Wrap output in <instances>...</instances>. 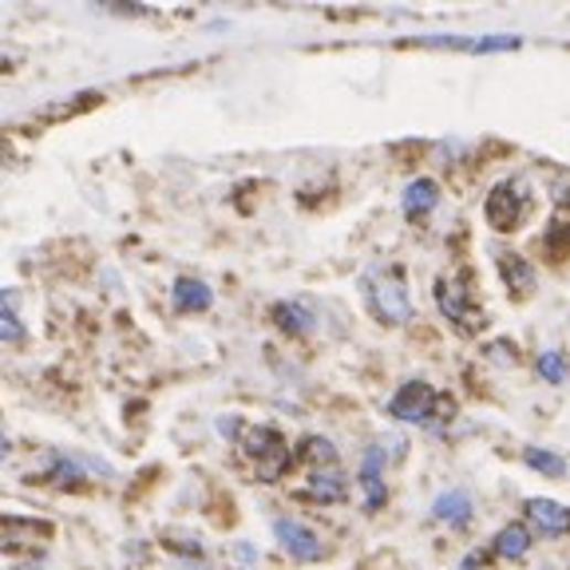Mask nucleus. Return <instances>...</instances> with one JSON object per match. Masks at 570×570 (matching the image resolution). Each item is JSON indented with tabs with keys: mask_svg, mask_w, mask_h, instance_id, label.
Segmentation results:
<instances>
[{
	"mask_svg": "<svg viewBox=\"0 0 570 570\" xmlns=\"http://www.w3.org/2000/svg\"><path fill=\"white\" fill-rule=\"evenodd\" d=\"M238 447H242V456L254 460V472L262 484H274L277 475L289 467V447H285L277 428H266V424L242 428V432H238Z\"/></svg>",
	"mask_w": 570,
	"mask_h": 570,
	"instance_id": "nucleus-1",
	"label": "nucleus"
},
{
	"mask_svg": "<svg viewBox=\"0 0 570 570\" xmlns=\"http://www.w3.org/2000/svg\"><path fill=\"white\" fill-rule=\"evenodd\" d=\"M436 305H440V314L447 317V321L456 325V329H464V332H479L487 325V317H484V309L472 302V294H467V285H460V282H447V277H436Z\"/></svg>",
	"mask_w": 570,
	"mask_h": 570,
	"instance_id": "nucleus-2",
	"label": "nucleus"
},
{
	"mask_svg": "<svg viewBox=\"0 0 570 570\" xmlns=\"http://www.w3.org/2000/svg\"><path fill=\"white\" fill-rule=\"evenodd\" d=\"M440 412V392L424 380H409V384H400L389 400V416L392 420H404V424H428V420Z\"/></svg>",
	"mask_w": 570,
	"mask_h": 570,
	"instance_id": "nucleus-3",
	"label": "nucleus"
},
{
	"mask_svg": "<svg viewBox=\"0 0 570 570\" xmlns=\"http://www.w3.org/2000/svg\"><path fill=\"white\" fill-rule=\"evenodd\" d=\"M369 305L372 314L380 317L384 325H404L412 317V297H409V282L404 277H380V282H372L369 289Z\"/></svg>",
	"mask_w": 570,
	"mask_h": 570,
	"instance_id": "nucleus-4",
	"label": "nucleus"
},
{
	"mask_svg": "<svg viewBox=\"0 0 570 570\" xmlns=\"http://www.w3.org/2000/svg\"><path fill=\"white\" fill-rule=\"evenodd\" d=\"M274 535H277V542L285 547V555L289 559H297V562H317L325 555V547H321V539H317L305 522H297V519H277L274 522Z\"/></svg>",
	"mask_w": 570,
	"mask_h": 570,
	"instance_id": "nucleus-5",
	"label": "nucleus"
},
{
	"mask_svg": "<svg viewBox=\"0 0 570 570\" xmlns=\"http://www.w3.org/2000/svg\"><path fill=\"white\" fill-rule=\"evenodd\" d=\"M487 222H492L495 230H515L522 219V199L515 194L511 182H504V187H495L492 194H487V207H484Z\"/></svg>",
	"mask_w": 570,
	"mask_h": 570,
	"instance_id": "nucleus-6",
	"label": "nucleus"
},
{
	"mask_svg": "<svg viewBox=\"0 0 570 570\" xmlns=\"http://www.w3.org/2000/svg\"><path fill=\"white\" fill-rule=\"evenodd\" d=\"M44 539H52V522L17 519V515H4V519H0V547H36V542Z\"/></svg>",
	"mask_w": 570,
	"mask_h": 570,
	"instance_id": "nucleus-7",
	"label": "nucleus"
},
{
	"mask_svg": "<svg viewBox=\"0 0 570 570\" xmlns=\"http://www.w3.org/2000/svg\"><path fill=\"white\" fill-rule=\"evenodd\" d=\"M361 487H365V507L380 511L389 492H384V447H369L361 460Z\"/></svg>",
	"mask_w": 570,
	"mask_h": 570,
	"instance_id": "nucleus-8",
	"label": "nucleus"
},
{
	"mask_svg": "<svg viewBox=\"0 0 570 570\" xmlns=\"http://www.w3.org/2000/svg\"><path fill=\"white\" fill-rule=\"evenodd\" d=\"M522 511L531 515L535 527H542L547 535H567L570 531V507L567 504H555V499H527L522 504Z\"/></svg>",
	"mask_w": 570,
	"mask_h": 570,
	"instance_id": "nucleus-9",
	"label": "nucleus"
},
{
	"mask_svg": "<svg viewBox=\"0 0 570 570\" xmlns=\"http://www.w3.org/2000/svg\"><path fill=\"white\" fill-rule=\"evenodd\" d=\"M499 277L515 297L535 294V270L522 254H499Z\"/></svg>",
	"mask_w": 570,
	"mask_h": 570,
	"instance_id": "nucleus-10",
	"label": "nucleus"
},
{
	"mask_svg": "<svg viewBox=\"0 0 570 570\" xmlns=\"http://www.w3.org/2000/svg\"><path fill=\"white\" fill-rule=\"evenodd\" d=\"M210 302H214V294L199 277H179L175 282V309H182V314H202V309H210Z\"/></svg>",
	"mask_w": 570,
	"mask_h": 570,
	"instance_id": "nucleus-11",
	"label": "nucleus"
},
{
	"mask_svg": "<svg viewBox=\"0 0 570 570\" xmlns=\"http://www.w3.org/2000/svg\"><path fill=\"white\" fill-rule=\"evenodd\" d=\"M345 492H349V484L337 467H321L309 475V499H317V504H341Z\"/></svg>",
	"mask_w": 570,
	"mask_h": 570,
	"instance_id": "nucleus-12",
	"label": "nucleus"
},
{
	"mask_svg": "<svg viewBox=\"0 0 570 570\" xmlns=\"http://www.w3.org/2000/svg\"><path fill=\"white\" fill-rule=\"evenodd\" d=\"M492 551L499 555V559H507V562H519L522 555L531 551V531H527L522 522H507L504 531L495 535Z\"/></svg>",
	"mask_w": 570,
	"mask_h": 570,
	"instance_id": "nucleus-13",
	"label": "nucleus"
},
{
	"mask_svg": "<svg viewBox=\"0 0 570 570\" xmlns=\"http://www.w3.org/2000/svg\"><path fill=\"white\" fill-rule=\"evenodd\" d=\"M432 515H436L440 522H447V527H467V519H472V495L444 492L436 499V507H432Z\"/></svg>",
	"mask_w": 570,
	"mask_h": 570,
	"instance_id": "nucleus-14",
	"label": "nucleus"
},
{
	"mask_svg": "<svg viewBox=\"0 0 570 570\" xmlns=\"http://www.w3.org/2000/svg\"><path fill=\"white\" fill-rule=\"evenodd\" d=\"M436 202H440V187L432 179H416L404 190V214L409 219H424L428 210H436Z\"/></svg>",
	"mask_w": 570,
	"mask_h": 570,
	"instance_id": "nucleus-15",
	"label": "nucleus"
},
{
	"mask_svg": "<svg viewBox=\"0 0 570 570\" xmlns=\"http://www.w3.org/2000/svg\"><path fill=\"white\" fill-rule=\"evenodd\" d=\"M297 460L302 464H309L314 472H321V467H337V447L329 444L325 436H305L302 440V447H297Z\"/></svg>",
	"mask_w": 570,
	"mask_h": 570,
	"instance_id": "nucleus-16",
	"label": "nucleus"
},
{
	"mask_svg": "<svg viewBox=\"0 0 570 570\" xmlns=\"http://www.w3.org/2000/svg\"><path fill=\"white\" fill-rule=\"evenodd\" d=\"M274 321L282 325L285 332H294V337H305V332H314V314L297 302H282L274 305Z\"/></svg>",
	"mask_w": 570,
	"mask_h": 570,
	"instance_id": "nucleus-17",
	"label": "nucleus"
},
{
	"mask_svg": "<svg viewBox=\"0 0 570 570\" xmlns=\"http://www.w3.org/2000/svg\"><path fill=\"white\" fill-rule=\"evenodd\" d=\"M522 460H527V464H531L535 472H542V475H567V460L555 456V452H547V447H527Z\"/></svg>",
	"mask_w": 570,
	"mask_h": 570,
	"instance_id": "nucleus-18",
	"label": "nucleus"
},
{
	"mask_svg": "<svg viewBox=\"0 0 570 570\" xmlns=\"http://www.w3.org/2000/svg\"><path fill=\"white\" fill-rule=\"evenodd\" d=\"M535 369H539L542 380H551V384H567V377H570V365L562 352H542L539 361H535Z\"/></svg>",
	"mask_w": 570,
	"mask_h": 570,
	"instance_id": "nucleus-19",
	"label": "nucleus"
},
{
	"mask_svg": "<svg viewBox=\"0 0 570 570\" xmlns=\"http://www.w3.org/2000/svg\"><path fill=\"white\" fill-rule=\"evenodd\" d=\"M24 337V325L17 321L12 309H0V341H20Z\"/></svg>",
	"mask_w": 570,
	"mask_h": 570,
	"instance_id": "nucleus-20",
	"label": "nucleus"
},
{
	"mask_svg": "<svg viewBox=\"0 0 570 570\" xmlns=\"http://www.w3.org/2000/svg\"><path fill=\"white\" fill-rule=\"evenodd\" d=\"M484 562H487V555H484V551H472L464 562H460V570H484Z\"/></svg>",
	"mask_w": 570,
	"mask_h": 570,
	"instance_id": "nucleus-21",
	"label": "nucleus"
},
{
	"mask_svg": "<svg viewBox=\"0 0 570 570\" xmlns=\"http://www.w3.org/2000/svg\"><path fill=\"white\" fill-rule=\"evenodd\" d=\"M238 559H246V562H254V547H238Z\"/></svg>",
	"mask_w": 570,
	"mask_h": 570,
	"instance_id": "nucleus-22",
	"label": "nucleus"
},
{
	"mask_svg": "<svg viewBox=\"0 0 570 570\" xmlns=\"http://www.w3.org/2000/svg\"><path fill=\"white\" fill-rule=\"evenodd\" d=\"M9 456V436H4V432H0V460Z\"/></svg>",
	"mask_w": 570,
	"mask_h": 570,
	"instance_id": "nucleus-23",
	"label": "nucleus"
}]
</instances>
